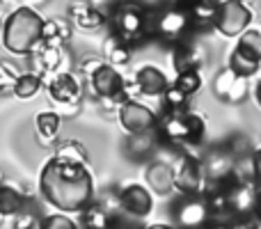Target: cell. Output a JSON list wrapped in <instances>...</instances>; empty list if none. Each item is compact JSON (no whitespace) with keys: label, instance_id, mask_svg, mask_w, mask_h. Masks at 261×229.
Instances as JSON below:
<instances>
[{"label":"cell","instance_id":"16","mask_svg":"<svg viewBox=\"0 0 261 229\" xmlns=\"http://www.w3.org/2000/svg\"><path fill=\"white\" fill-rule=\"evenodd\" d=\"M202 64H204V53L193 41L184 39L172 46V67H174L176 73L186 71V69H199Z\"/></svg>","mask_w":261,"mask_h":229},{"label":"cell","instance_id":"22","mask_svg":"<svg viewBox=\"0 0 261 229\" xmlns=\"http://www.w3.org/2000/svg\"><path fill=\"white\" fill-rule=\"evenodd\" d=\"M53 156L58 161L64 163H73V165H90V151L81 140H64L55 147Z\"/></svg>","mask_w":261,"mask_h":229},{"label":"cell","instance_id":"27","mask_svg":"<svg viewBox=\"0 0 261 229\" xmlns=\"http://www.w3.org/2000/svg\"><path fill=\"white\" fill-rule=\"evenodd\" d=\"M37 60H39L41 71L55 73L62 64V46H50V44H39L37 46Z\"/></svg>","mask_w":261,"mask_h":229},{"label":"cell","instance_id":"36","mask_svg":"<svg viewBox=\"0 0 261 229\" xmlns=\"http://www.w3.org/2000/svg\"><path fill=\"white\" fill-rule=\"evenodd\" d=\"M252 96H254V104H257V108L261 110V76H259V81L254 83V87H252Z\"/></svg>","mask_w":261,"mask_h":229},{"label":"cell","instance_id":"24","mask_svg":"<svg viewBox=\"0 0 261 229\" xmlns=\"http://www.w3.org/2000/svg\"><path fill=\"white\" fill-rule=\"evenodd\" d=\"M41 90H44V78H41V73L25 71V73H18L12 94L18 96V99H32V96H37Z\"/></svg>","mask_w":261,"mask_h":229},{"label":"cell","instance_id":"29","mask_svg":"<svg viewBox=\"0 0 261 229\" xmlns=\"http://www.w3.org/2000/svg\"><path fill=\"white\" fill-rule=\"evenodd\" d=\"M163 99V106H165V110H188L190 108V96L184 94V92L179 90V87H174L170 83V87L165 90V94L161 96Z\"/></svg>","mask_w":261,"mask_h":229},{"label":"cell","instance_id":"18","mask_svg":"<svg viewBox=\"0 0 261 229\" xmlns=\"http://www.w3.org/2000/svg\"><path fill=\"white\" fill-rule=\"evenodd\" d=\"M73 35V21L69 16H53L46 18L44 23V39L41 44H50V46H62L71 39Z\"/></svg>","mask_w":261,"mask_h":229},{"label":"cell","instance_id":"34","mask_svg":"<svg viewBox=\"0 0 261 229\" xmlns=\"http://www.w3.org/2000/svg\"><path fill=\"white\" fill-rule=\"evenodd\" d=\"M250 172H252V181L261 186V147H257L250 156Z\"/></svg>","mask_w":261,"mask_h":229},{"label":"cell","instance_id":"25","mask_svg":"<svg viewBox=\"0 0 261 229\" xmlns=\"http://www.w3.org/2000/svg\"><path fill=\"white\" fill-rule=\"evenodd\" d=\"M172 85L179 87L184 94H188L190 99H193V96L197 94L199 90H202L204 81H202V73H199V69H186V71L176 73L174 81H172Z\"/></svg>","mask_w":261,"mask_h":229},{"label":"cell","instance_id":"12","mask_svg":"<svg viewBox=\"0 0 261 229\" xmlns=\"http://www.w3.org/2000/svg\"><path fill=\"white\" fill-rule=\"evenodd\" d=\"M133 87L135 94L149 96V99H161L165 94V90L170 87V78L156 64H142L133 73Z\"/></svg>","mask_w":261,"mask_h":229},{"label":"cell","instance_id":"1","mask_svg":"<svg viewBox=\"0 0 261 229\" xmlns=\"http://www.w3.org/2000/svg\"><path fill=\"white\" fill-rule=\"evenodd\" d=\"M39 195L55 211L76 216L94 204V176L87 165H73L50 156L39 170Z\"/></svg>","mask_w":261,"mask_h":229},{"label":"cell","instance_id":"3","mask_svg":"<svg viewBox=\"0 0 261 229\" xmlns=\"http://www.w3.org/2000/svg\"><path fill=\"white\" fill-rule=\"evenodd\" d=\"M158 133L174 147H199L206 138V119L195 110H165L158 117Z\"/></svg>","mask_w":261,"mask_h":229},{"label":"cell","instance_id":"6","mask_svg":"<svg viewBox=\"0 0 261 229\" xmlns=\"http://www.w3.org/2000/svg\"><path fill=\"white\" fill-rule=\"evenodd\" d=\"M254 12L245 0H220L213 18V30L225 39H239L248 28H252Z\"/></svg>","mask_w":261,"mask_h":229},{"label":"cell","instance_id":"4","mask_svg":"<svg viewBox=\"0 0 261 229\" xmlns=\"http://www.w3.org/2000/svg\"><path fill=\"white\" fill-rule=\"evenodd\" d=\"M113 37L122 44L135 46L151 35V9H147L138 0H119L108 16Z\"/></svg>","mask_w":261,"mask_h":229},{"label":"cell","instance_id":"20","mask_svg":"<svg viewBox=\"0 0 261 229\" xmlns=\"http://www.w3.org/2000/svg\"><path fill=\"white\" fill-rule=\"evenodd\" d=\"M147 184L153 188V193H170L174 188V167L163 161H153L147 167Z\"/></svg>","mask_w":261,"mask_h":229},{"label":"cell","instance_id":"7","mask_svg":"<svg viewBox=\"0 0 261 229\" xmlns=\"http://www.w3.org/2000/svg\"><path fill=\"white\" fill-rule=\"evenodd\" d=\"M190 30H193V21L176 5L151 12V35H158L165 44H179L190 35Z\"/></svg>","mask_w":261,"mask_h":229},{"label":"cell","instance_id":"17","mask_svg":"<svg viewBox=\"0 0 261 229\" xmlns=\"http://www.w3.org/2000/svg\"><path fill=\"white\" fill-rule=\"evenodd\" d=\"M216 94L222 101H229V104H239L245 94H248V87H245V78H239L225 69L220 76L216 78Z\"/></svg>","mask_w":261,"mask_h":229},{"label":"cell","instance_id":"5","mask_svg":"<svg viewBox=\"0 0 261 229\" xmlns=\"http://www.w3.org/2000/svg\"><path fill=\"white\" fill-rule=\"evenodd\" d=\"M90 87L96 94V99H101L106 104V108H119L126 99L133 96L130 83L124 78V73L119 71L115 64L103 62L90 78Z\"/></svg>","mask_w":261,"mask_h":229},{"label":"cell","instance_id":"2","mask_svg":"<svg viewBox=\"0 0 261 229\" xmlns=\"http://www.w3.org/2000/svg\"><path fill=\"white\" fill-rule=\"evenodd\" d=\"M44 23L46 18L28 5H21L14 12H9L3 23V35H0L5 50L18 58L30 55L44 39Z\"/></svg>","mask_w":261,"mask_h":229},{"label":"cell","instance_id":"9","mask_svg":"<svg viewBox=\"0 0 261 229\" xmlns=\"http://www.w3.org/2000/svg\"><path fill=\"white\" fill-rule=\"evenodd\" d=\"M204 181H206L204 163L197 156L186 154L174 167V190H179L181 195H202Z\"/></svg>","mask_w":261,"mask_h":229},{"label":"cell","instance_id":"28","mask_svg":"<svg viewBox=\"0 0 261 229\" xmlns=\"http://www.w3.org/2000/svg\"><path fill=\"white\" fill-rule=\"evenodd\" d=\"M103 48H106V62L115 64V67H124V64H128V60H130V46L122 44L117 37L110 35V39L106 41Z\"/></svg>","mask_w":261,"mask_h":229},{"label":"cell","instance_id":"31","mask_svg":"<svg viewBox=\"0 0 261 229\" xmlns=\"http://www.w3.org/2000/svg\"><path fill=\"white\" fill-rule=\"evenodd\" d=\"M39 227H44V229H76L78 222L71 220V216H69V213L55 211L53 216H44V218H41Z\"/></svg>","mask_w":261,"mask_h":229},{"label":"cell","instance_id":"26","mask_svg":"<svg viewBox=\"0 0 261 229\" xmlns=\"http://www.w3.org/2000/svg\"><path fill=\"white\" fill-rule=\"evenodd\" d=\"M78 218V227H92V229H103L108 227V211H103V209L99 207V204H90V207H85L81 213H76Z\"/></svg>","mask_w":261,"mask_h":229},{"label":"cell","instance_id":"8","mask_svg":"<svg viewBox=\"0 0 261 229\" xmlns=\"http://www.w3.org/2000/svg\"><path fill=\"white\" fill-rule=\"evenodd\" d=\"M117 119L124 133L138 135V133H151L158 126V115L149 108L147 104L138 101L135 96L126 99L117 108Z\"/></svg>","mask_w":261,"mask_h":229},{"label":"cell","instance_id":"32","mask_svg":"<svg viewBox=\"0 0 261 229\" xmlns=\"http://www.w3.org/2000/svg\"><path fill=\"white\" fill-rule=\"evenodd\" d=\"M227 149L231 151V156L234 158H241V156H245V154L252 156V151H254V149L250 147V140L245 138V135H236V138H231L229 144H227Z\"/></svg>","mask_w":261,"mask_h":229},{"label":"cell","instance_id":"15","mask_svg":"<svg viewBox=\"0 0 261 229\" xmlns=\"http://www.w3.org/2000/svg\"><path fill=\"white\" fill-rule=\"evenodd\" d=\"M179 9H184L193 21V30L197 28H213V18H216L218 0H174Z\"/></svg>","mask_w":261,"mask_h":229},{"label":"cell","instance_id":"23","mask_svg":"<svg viewBox=\"0 0 261 229\" xmlns=\"http://www.w3.org/2000/svg\"><path fill=\"white\" fill-rule=\"evenodd\" d=\"M60 129H62V117L58 113H53V110H44V113H39L35 117V131L39 135L41 144L55 142Z\"/></svg>","mask_w":261,"mask_h":229},{"label":"cell","instance_id":"13","mask_svg":"<svg viewBox=\"0 0 261 229\" xmlns=\"http://www.w3.org/2000/svg\"><path fill=\"white\" fill-rule=\"evenodd\" d=\"M176 222L184 227H199L206 225L208 218V202L204 195H184L176 204Z\"/></svg>","mask_w":261,"mask_h":229},{"label":"cell","instance_id":"19","mask_svg":"<svg viewBox=\"0 0 261 229\" xmlns=\"http://www.w3.org/2000/svg\"><path fill=\"white\" fill-rule=\"evenodd\" d=\"M227 69H229L234 76L245 78V81H248V78H252V76H257L259 73L261 60L252 58V55H248L245 50H241L239 46H234L231 53H229V58H227Z\"/></svg>","mask_w":261,"mask_h":229},{"label":"cell","instance_id":"30","mask_svg":"<svg viewBox=\"0 0 261 229\" xmlns=\"http://www.w3.org/2000/svg\"><path fill=\"white\" fill-rule=\"evenodd\" d=\"M18 73L21 71L12 62H0V94H12Z\"/></svg>","mask_w":261,"mask_h":229},{"label":"cell","instance_id":"14","mask_svg":"<svg viewBox=\"0 0 261 229\" xmlns=\"http://www.w3.org/2000/svg\"><path fill=\"white\" fill-rule=\"evenodd\" d=\"M69 18L83 30H99L108 23V16L101 12L99 7L90 3V0H73L69 3Z\"/></svg>","mask_w":261,"mask_h":229},{"label":"cell","instance_id":"35","mask_svg":"<svg viewBox=\"0 0 261 229\" xmlns=\"http://www.w3.org/2000/svg\"><path fill=\"white\" fill-rule=\"evenodd\" d=\"M250 213H252V220L261 225V186L254 188V197H252V209H250Z\"/></svg>","mask_w":261,"mask_h":229},{"label":"cell","instance_id":"10","mask_svg":"<svg viewBox=\"0 0 261 229\" xmlns=\"http://www.w3.org/2000/svg\"><path fill=\"white\" fill-rule=\"evenodd\" d=\"M117 207L122 211L130 213V216L144 220L147 216H151L153 211V195L147 186L142 184H126L119 188L117 193Z\"/></svg>","mask_w":261,"mask_h":229},{"label":"cell","instance_id":"37","mask_svg":"<svg viewBox=\"0 0 261 229\" xmlns=\"http://www.w3.org/2000/svg\"><path fill=\"white\" fill-rule=\"evenodd\" d=\"M0 184H3V172H0Z\"/></svg>","mask_w":261,"mask_h":229},{"label":"cell","instance_id":"11","mask_svg":"<svg viewBox=\"0 0 261 229\" xmlns=\"http://www.w3.org/2000/svg\"><path fill=\"white\" fill-rule=\"evenodd\" d=\"M48 99L60 106H78L83 99V85L71 71H55L46 83Z\"/></svg>","mask_w":261,"mask_h":229},{"label":"cell","instance_id":"21","mask_svg":"<svg viewBox=\"0 0 261 229\" xmlns=\"http://www.w3.org/2000/svg\"><path fill=\"white\" fill-rule=\"evenodd\" d=\"M28 195L18 186L0 184V218H14L28 204Z\"/></svg>","mask_w":261,"mask_h":229},{"label":"cell","instance_id":"33","mask_svg":"<svg viewBox=\"0 0 261 229\" xmlns=\"http://www.w3.org/2000/svg\"><path fill=\"white\" fill-rule=\"evenodd\" d=\"M103 62H106V60L99 58V55H90V58H85V60L81 62V73H83L85 78H90L92 73H94Z\"/></svg>","mask_w":261,"mask_h":229}]
</instances>
